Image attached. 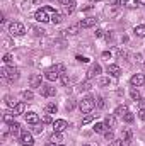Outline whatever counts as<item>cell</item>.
I'll return each mask as SVG.
<instances>
[{
  "instance_id": "obj_1",
  "label": "cell",
  "mask_w": 145,
  "mask_h": 146,
  "mask_svg": "<svg viewBox=\"0 0 145 146\" xmlns=\"http://www.w3.org/2000/svg\"><path fill=\"white\" fill-rule=\"evenodd\" d=\"M53 12H56V10L51 9V7H41V9L36 10L34 19H36L38 22H51V14Z\"/></svg>"
},
{
  "instance_id": "obj_2",
  "label": "cell",
  "mask_w": 145,
  "mask_h": 146,
  "mask_svg": "<svg viewBox=\"0 0 145 146\" xmlns=\"http://www.w3.org/2000/svg\"><path fill=\"white\" fill-rule=\"evenodd\" d=\"M19 68H15V66H7V68H2L0 70V76L3 78V80H7V82H14V80H17L19 78Z\"/></svg>"
},
{
  "instance_id": "obj_3",
  "label": "cell",
  "mask_w": 145,
  "mask_h": 146,
  "mask_svg": "<svg viewBox=\"0 0 145 146\" xmlns=\"http://www.w3.org/2000/svg\"><path fill=\"white\" fill-rule=\"evenodd\" d=\"M94 107H96V99H94V97H91V95L84 97V99L80 100V104H79V109L82 110L84 114H89Z\"/></svg>"
},
{
  "instance_id": "obj_4",
  "label": "cell",
  "mask_w": 145,
  "mask_h": 146,
  "mask_svg": "<svg viewBox=\"0 0 145 146\" xmlns=\"http://www.w3.org/2000/svg\"><path fill=\"white\" fill-rule=\"evenodd\" d=\"M9 33L12 36H24L26 34V27L21 22H10L9 24Z\"/></svg>"
},
{
  "instance_id": "obj_5",
  "label": "cell",
  "mask_w": 145,
  "mask_h": 146,
  "mask_svg": "<svg viewBox=\"0 0 145 146\" xmlns=\"http://www.w3.org/2000/svg\"><path fill=\"white\" fill-rule=\"evenodd\" d=\"M19 143H21L22 146H33V145H34V138H33V134H31V133L24 131V133H21Z\"/></svg>"
},
{
  "instance_id": "obj_6",
  "label": "cell",
  "mask_w": 145,
  "mask_h": 146,
  "mask_svg": "<svg viewBox=\"0 0 145 146\" xmlns=\"http://www.w3.org/2000/svg\"><path fill=\"white\" fill-rule=\"evenodd\" d=\"M67 127H68V122H67V121H63V119L53 121V131H55V133H63Z\"/></svg>"
},
{
  "instance_id": "obj_7",
  "label": "cell",
  "mask_w": 145,
  "mask_h": 146,
  "mask_svg": "<svg viewBox=\"0 0 145 146\" xmlns=\"http://www.w3.org/2000/svg\"><path fill=\"white\" fill-rule=\"evenodd\" d=\"M44 78L46 80H50V82H55V80H58L60 78V72L53 66V68H48L46 72H44Z\"/></svg>"
},
{
  "instance_id": "obj_8",
  "label": "cell",
  "mask_w": 145,
  "mask_h": 146,
  "mask_svg": "<svg viewBox=\"0 0 145 146\" xmlns=\"http://www.w3.org/2000/svg\"><path fill=\"white\" fill-rule=\"evenodd\" d=\"M130 83L133 85V87H142L145 83V75L144 73H137V75H133L132 78H130Z\"/></svg>"
},
{
  "instance_id": "obj_9",
  "label": "cell",
  "mask_w": 145,
  "mask_h": 146,
  "mask_svg": "<svg viewBox=\"0 0 145 146\" xmlns=\"http://www.w3.org/2000/svg\"><path fill=\"white\" fill-rule=\"evenodd\" d=\"M29 85H31V88H41V87H43V83H41V75H39V73L31 75V78H29Z\"/></svg>"
},
{
  "instance_id": "obj_10",
  "label": "cell",
  "mask_w": 145,
  "mask_h": 146,
  "mask_svg": "<svg viewBox=\"0 0 145 146\" xmlns=\"http://www.w3.org/2000/svg\"><path fill=\"white\" fill-rule=\"evenodd\" d=\"M97 17H85V19H82L80 21V27H84V29H87V27H92V26H96L97 24Z\"/></svg>"
},
{
  "instance_id": "obj_11",
  "label": "cell",
  "mask_w": 145,
  "mask_h": 146,
  "mask_svg": "<svg viewBox=\"0 0 145 146\" xmlns=\"http://www.w3.org/2000/svg\"><path fill=\"white\" fill-rule=\"evenodd\" d=\"M55 94H56L55 87H46V85L41 87V95H43V97H53Z\"/></svg>"
},
{
  "instance_id": "obj_12",
  "label": "cell",
  "mask_w": 145,
  "mask_h": 146,
  "mask_svg": "<svg viewBox=\"0 0 145 146\" xmlns=\"http://www.w3.org/2000/svg\"><path fill=\"white\" fill-rule=\"evenodd\" d=\"M26 122H28V124H38V122H39V115H38L36 112H33V110L28 112V114H26Z\"/></svg>"
},
{
  "instance_id": "obj_13",
  "label": "cell",
  "mask_w": 145,
  "mask_h": 146,
  "mask_svg": "<svg viewBox=\"0 0 145 146\" xmlns=\"http://www.w3.org/2000/svg\"><path fill=\"white\" fill-rule=\"evenodd\" d=\"M108 73L111 76L118 78V76H121V68H119L118 65H108Z\"/></svg>"
},
{
  "instance_id": "obj_14",
  "label": "cell",
  "mask_w": 145,
  "mask_h": 146,
  "mask_svg": "<svg viewBox=\"0 0 145 146\" xmlns=\"http://www.w3.org/2000/svg\"><path fill=\"white\" fill-rule=\"evenodd\" d=\"M101 72H103L101 65H99V63H96V65H92V66H91V70L87 72V78H92L94 75H99Z\"/></svg>"
},
{
  "instance_id": "obj_15",
  "label": "cell",
  "mask_w": 145,
  "mask_h": 146,
  "mask_svg": "<svg viewBox=\"0 0 145 146\" xmlns=\"http://www.w3.org/2000/svg\"><path fill=\"white\" fill-rule=\"evenodd\" d=\"M14 112H3V115H2V121L5 122V124H12L14 122Z\"/></svg>"
},
{
  "instance_id": "obj_16",
  "label": "cell",
  "mask_w": 145,
  "mask_h": 146,
  "mask_svg": "<svg viewBox=\"0 0 145 146\" xmlns=\"http://www.w3.org/2000/svg\"><path fill=\"white\" fill-rule=\"evenodd\" d=\"M128 114V107L126 106H118L116 110H114V115H121V117H125Z\"/></svg>"
},
{
  "instance_id": "obj_17",
  "label": "cell",
  "mask_w": 145,
  "mask_h": 146,
  "mask_svg": "<svg viewBox=\"0 0 145 146\" xmlns=\"http://www.w3.org/2000/svg\"><path fill=\"white\" fill-rule=\"evenodd\" d=\"M106 126H108L109 129H113V127H116V115L114 114H111L106 117Z\"/></svg>"
},
{
  "instance_id": "obj_18",
  "label": "cell",
  "mask_w": 145,
  "mask_h": 146,
  "mask_svg": "<svg viewBox=\"0 0 145 146\" xmlns=\"http://www.w3.org/2000/svg\"><path fill=\"white\" fill-rule=\"evenodd\" d=\"M26 112V104L24 102H19L17 106H15V109H14V114L15 115H21V114H24Z\"/></svg>"
},
{
  "instance_id": "obj_19",
  "label": "cell",
  "mask_w": 145,
  "mask_h": 146,
  "mask_svg": "<svg viewBox=\"0 0 145 146\" xmlns=\"http://www.w3.org/2000/svg\"><path fill=\"white\" fill-rule=\"evenodd\" d=\"M132 136H133L132 129H125V131H123V134H121V139H123L125 143H128V141H132Z\"/></svg>"
},
{
  "instance_id": "obj_20",
  "label": "cell",
  "mask_w": 145,
  "mask_h": 146,
  "mask_svg": "<svg viewBox=\"0 0 145 146\" xmlns=\"http://www.w3.org/2000/svg\"><path fill=\"white\" fill-rule=\"evenodd\" d=\"M62 21H63V15L62 14H58V12H53L51 14V22L53 24H60Z\"/></svg>"
},
{
  "instance_id": "obj_21",
  "label": "cell",
  "mask_w": 145,
  "mask_h": 146,
  "mask_svg": "<svg viewBox=\"0 0 145 146\" xmlns=\"http://www.w3.org/2000/svg\"><path fill=\"white\" fill-rule=\"evenodd\" d=\"M9 129H10V133H12V134H17V133L21 131V124L14 121L12 124H9Z\"/></svg>"
},
{
  "instance_id": "obj_22",
  "label": "cell",
  "mask_w": 145,
  "mask_h": 146,
  "mask_svg": "<svg viewBox=\"0 0 145 146\" xmlns=\"http://www.w3.org/2000/svg\"><path fill=\"white\" fill-rule=\"evenodd\" d=\"M79 31H80V24H73V26H70L65 33H68V34L75 36V34H79Z\"/></svg>"
},
{
  "instance_id": "obj_23",
  "label": "cell",
  "mask_w": 145,
  "mask_h": 146,
  "mask_svg": "<svg viewBox=\"0 0 145 146\" xmlns=\"http://www.w3.org/2000/svg\"><path fill=\"white\" fill-rule=\"evenodd\" d=\"M123 5L126 9H135V7H138V0H123Z\"/></svg>"
},
{
  "instance_id": "obj_24",
  "label": "cell",
  "mask_w": 145,
  "mask_h": 146,
  "mask_svg": "<svg viewBox=\"0 0 145 146\" xmlns=\"http://www.w3.org/2000/svg\"><path fill=\"white\" fill-rule=\"evenodd\" d=\"M130 95H132V99H133L135 102H140V100H142V97H140V92H138L137 88H132V90H130Z\"/></svg>"
},
{
  "instance_id": "obj_25",
  "label": "cell",
  "mask_w": 145,
  "mask_h": 146,
  "mask_svg": "<svg viewBox=\"0 0 145 146\" xmlns=\"http://www.w3.org/2000/svg\"><path fill=\"white\" fill-rule=\"evenodd\" d=\"M106 129H108V126L103 124V122H96V126H94V131L96 133H106Z\"/></svg>"
},
{
  "instance_id": "obj_26",
  "label": "cell",
  "mask_w": 145,
  "mask_h": 146,
  "mask_svg": "<svg viewBox=\"0 0 145 146\" xmlns=\"http://www.w3.org/2000/svg\"><path fill=\"white\" fill-rule=\"evenodd\" d=\"M50 141H53V143H60V141H63L62 133H55V131H53V134H51V139H50Z\"/></svg>"
},
{
  "instance_id": "obj_27",
  "label": "cell",
  "mask_w": 145,
  "mask_h": 146,
  "mask_svg": "<svg viewBox=\"0 0 145 146\" xmlns=\"http://www.w3.org/2000/svg\"><path fill=\"white\" fill-rule=\"evenodd\" d=\"M46 112H48V114H56V112H58V106L53 104V102L48 104V106H46Z\"/></svg>"
},
{
  "instance_id": "obj_28",
  "label": "cell",
  "mask_w": 145,
  "mask_h": 146,
  "mask_svg": "<svg viewBox=\"0 0 145 146\" xmlns=\"http://www.w3.org/2000/svg\"><path fill=\"white\" fill-rule=\"evenodd\" d=\"M133 33H135L138 37H145V26H137Z\"/></svg>"
},
{
  "instance_id": "obj_29",
  "label": "cell",
  "mask_w": 145,
  "mask_h": 146,
  "mask_svg": "<svg viewBox=\"0 0 145 146\" xmlns=\"http://www.w3.org/2000/svg\"><path fill=\"white\" fill-rule=\"evenodd\" d=\"M5 104H7L10 109H15V106H17V102H15V100H14L10 95H7V97H5Z\"/></svg>"
},
{
  "instance_id": "obj_30",
  "label": "cell",
  "mask_w": 145,
  "mask_h": 146,
  "mask_svg": "<svg viewBox=\"0 0 145 146\" xmlns=\"http://www.w3.org/2000/svg\"><path fill=\"white\" fill-rule=\"evenodd\" d=\"M73 10H75V3H73V2H70L68 5H63V12H65V14H68V15H70Z\"/></svg>"
},
{
  "instance_id": "obj_31",
  "label": "cell",
  "mask_w": 145,
  "mask_h": 146,
  "mask_svg": "<svg viewBox=\"0 0 145 146\" xmlns=\"http://www.w3.org/2000/svg\"><path fill=\"white\" fill-rule=\"evenodd\" d=\"M22 97H24L26 100H33V99H34V94H33L31 90H24V92H22Z\"/></svg>"
},
{
  "instance_id": "obj_32",
  "label": "cell",
  "mask_w": 145,
  "mask_h": 146,
  "mask_svg": "<svg viewBox=\"0 0 145 146\" xmlns=\"http://www.w3.org/2000/svg\"><path fill=\"white\" fill-rule=\"evenodd\" d=\"M31 31H33V34H34V36H43V34L46 33V31H44V29H41V27H31Z\"/></svg>"
},
{
  "instance_id": "obj_33",
  "label": "cell",
  "mask_w": 145,
  "mask_h": 146,
  "mask_svg": "<svg viewBox=\"0 0 145 146\" xmlns=\"http://www.w3.org/2000/svg\"><path fill=\"white\" fill-rule=\"evenodd\" d=\"M91 88H92V83H91V82H84V83H80V90L85 92V90H91Z\"/></svg>"
},
{
  "instance_id": "obj_34",
  "label": "cell",
  "mask_w": 145,
  "mask_h": 146,
  "mask_svg": "<svg viewBox=\"0 0 145 146\" xmlns=\"http://www.w3.org/2000/svg\"><path fill=\"white\" fill-rule=\"evenodd\" d=\"M41 121H43L44 124H53V119H51V115H50V114H44V115L41 117Z\"/></svg>"
},
{
  "instance_id": "obj_35",
  "label": "cell",
  "mask_w": 145,
  "mask_h": 146,
  "mask_svg": "<svg viewBox=\"0 0 145 146\" xmlns=\"http://www.w3.org/2000/svg\"><path fill=\"white\" fill-rule=\"evenodd\" d=\"M99 85H101V87L109 85V76H101V78H99Z\"/></svg>"
},
{
  "instance_id": "obj_36",
  "label": "cell",
  "mask_w": 145,
  "mask_h": 146,
  "mask_svg": "<svg viewBox=\"0 0 145 146\" xmlns=\"http://www.w3.org/2000/svg\"><path fill=\"white\" fill-rule=\"evenodd\" d=\"M104 138H106V141H114V134H113V131H111V129L104 133Z\"/></svg>"
},
{
  "instance_id": "obj_37",
  "label": "cell",
  "mask_w": 145,
  "mask_h": 146,
  "mask_svg": "<svg viewBox=\"0 0 145 146\" xmlns=\"http://www.w3.org/2000/svg\"><path fill=\"white\" fill-rule=\"evenodd\" d=\"M94 121V115H85L84 119H82V126H85V124H89V122H92Z\"/></svg>"
},
{
  "instance_id": "obj_38",
  "label": "cell",
  "mask_w": 145,
  "mask_h": 146,
  "mask_svg": "<svg viewBox=\"0 0 145 146\" xmlns=\"http://www.w3.org/2000/svg\"><path fill=\"white\" fill-rule=\"evenodd\" d=\"M55 68L60 72V75H65V73H67V68H65V65H55Z\"/></svg>"
},
{
  "instance_id": "obj_39",
  "label": "cell",
  "mask_w": 145,
  "mask_h": 146,
  "mask_svg": "<svg viewBox=\"0 0 145 146\" xmlns=\"http://www.w3.org/2000/svg\"><path fill=\"white\" fill-rule=\"evenodd\" d=\"M75 58H77L79 63H89V58H85V56H82V54H77Z\"/></svg>"
},
{
  "instance_id": "obj_40",
  "label": "cell",
  "mask_w": 145,
  "mask_h": 146,
  "mask_svg": "<svg viewBox=\"0 0 145 146\" xmlns=\"http://www.w3.org/2000/svg\"><path fill=\"white\" fill-rule=\"evenodd\" d=\"M96 106H97L99 109H103V107L106 106V102H104V97H99V99H97V102H96Z\"/></svg>"
},
{
  "instance_id": "obj_41",
  "label": "cell",
  "mask_w": 145,
  "mask_h": 146,
  "mask_svg": "<svg viewBox=\"0 0 145 146\" xmlns=\"http://www.w3.org/2000/svg\"><path fill=\"white\" fill-rule=\"evenodd\" d=\"M133 119H135V115H133L132 112H128V114L125 115V122H133Z\"/></svg>"
},
{
  "instance_id": "obj_42",
  "label": "cell",
  "mask_w": 145,
  "mask_h": 146,
  "mask_svg": "<svg viewBox=\"0 0 145 146\" xmlns=\"http://www.w3.org/2000/svg\"><path fill=\"white\" fill-rule=\"evenodd\" d=\"M73 107H75V100H73V99H70V100L67 102V110H72Z\"/></svg>"
},
{
  "instance_id": "obj_43",
  "label": "cell",
  "mask_w": 145,
  "mask_h": 146,
  "mask_svg": "<svg viewBox=\"0 0 145 146\" xmlns=\"http://www.w3.org/2000/svg\"><path fill=\"white\" fill-rule=\"evenodd\" d=\"M3 63L10 65V63H12V54H5V56H3Z\"/></svg>"
},
{
  "instance_id": "obj_44",
  "label": "cell",
  "mask_w": 145,
  "mask_h": 146,
  "mask_svg": "<svg viewBox=\"0 0 145 146\" xmlns=\"http://www.w3.org/2000/svg\"><path fill=\"white\" fill-rule=\"evenodd\" d=\"M109 146H123V139H121V141L114 139V141H111V145H109Z\"/></svg>"
},
{
  "instance_id": "obj_45",
  "label": "cell",
  "mask_w": 145,
  "mask_h": 146,
  "mask_svg": "<svg viewBox=\"0 0 145 146\" xmlns=\"http://www.w3.org/2000/svg\"><path fill=\"white\" fill-rule=\"evenodd\" d=\"M94 34H96V37H101V36H104V31H103V29H96Z\"/></svg>"
},
{
  "instance_id": "obj_46",
  "label": "cell",
  "mask_w": 145,
  "mask_h": 146,
  "mask_svg": "<svg viewBox=\"0 0 145 146\" xmlns=\"http://www.w3.org/2000/svg\"><path fill=\"white\" fill-rule=\"evenodd\" d=\"M138 115H140V119H142V121L145 122V107H144V109H140V112H138Z\"/></svg>"
},
{
  "instance_id": "obj_47",
  "label": "cell",
  "mask_w": 145,
  "mask_h": 146,
  "mask_svg": "<svg viewBox=\"0 0 145 146\" xmlns=\"http://www.w3.org/2000/svg\"><path fill=\"white\" fill-rule=\"evenodd\" d=\"M103 58L109 61V58H111V51H104V53H103Z\"/></svg>"
},
{
  "instance_id": "obj_48",
  "label": "cell",
  "mask_w": 145,
  "mask_h": 146,
  "mask_svg": "<svg viewBox=\"0 0 145 146\" xmlns=\"http://www.w3.org/2000/svg\"><path fill=\"white\" fill-rule=\"evenodd\" d=\"M62 83H63V85L68 83V76H67V75H62Z\"/></svg>"
},
{
  "instance_id": "obj_49",
  "label": "cell",
  "mask_w": 145,
  "mask_h": 146,
  "mask_svg": "<svg viewBox=\"0 0 145 146\" xmlns=\"http://www.w3.org/2000/svg\"><path fill=\"white\" fill-rule=\"evenodd\" d=\"M109 3H111L113 7H118V5H119L121 2H119V0H109Z\"/></svg>"
},
{
  "instance_id": "obj_50",
  "label": "cell",
  "mask_w": 145,
  "mask_h": 146,
  "mask_svg": "<svg viewBox=\"0 0 145 146\" xmlns=\"http://www.w3.org/2000/svg\"><path fill=\"white\" fill-rule=\"evenodd\" d=\"M126 56H128V53H126V51H123V49H121V51H119V58H126Z\"/></svg>"
},
{
  "instance_id": "obj_51",
  "label": "cell",
  "mask_w": 145,
  "mask_h": 146,
  "mask_svg": "<svg viewBox=\"0 0 145 146\" xmlns=\"http://www.w3.org/2000/svg\"><path fill=\"white\" fill-rule=\"evenodd\" d=\"M58 2H60V3H63V5H68L70 2H73V0H58Z\"/></svg>"
},
{
  "instance_id": "obj_52",
  "label": "cell",
  "mask_w": 145,
  "mask_h": 146,
  "mask_svg": "<svg viewBox=\"0 0 145 146\" xmlns=\"http://www.w3.org/2000/svg\"><path fill=\"white\" fill-rule=\"evenodd\" d=\"M3 44H5V48H10V41H9V39H5Z\"/></svg>"
},
{
  "instance_id": "obj_53",
  "label": "cell",
  "mask_w": 145,
  "mask_h": 146,
  "mask_svg": "<svg viewBox=\"0 0 145 146\" xmlns=\"http://www.w3.org/2000/svg\"><path fill=\"white\" fill-rule=\"evenodd\" d=\"M106 39H108V41H111V39H113V34H111V33H108V34H106Z\"/></svg>"
},
{
  "instance_id": "obj_54",
  "label": "cell",
  "mask_w": 145,
  "mask_h": 146,
  "mask_svg": "<svg viewBox=\"0 0 145 146\" xmlns=\"http://www.w3.org/2000/svg\"><path fill=\"white\" fill-rule=\"evenodd\" d=\"M44 146H56V143H53V141H50V143H46Z\"/></svg>"
},
{
  "instance_id": "obj_55",
  "label": "cell",
  "mask_w": 145,
  "mask_h": 146,
  "mask_svg": "<svg viewBox=\"0 0 145 146\" xmlns=\"http://www.w3.org/2000/svg\"><path fill=\"white\" fill-rule=\"evenodd\" d=\"M138 5H145V0H138Z\"/></svg>"
},
{
  "instance_id": "obj_56",
  "label": "cell",
  "mask_w": 145,
  "mask_h": 146,
  "mask_svg": "<svg viewBox=\"0 0 145 146\" xmlns=\"http://www.w3.org/2000/svg\"><path fill=\"white\" fill-rule=\"evenodd\" d=\"M33 3H39V0H33Z\"/></svg>"
},
{
  "instance_id": "obj_57",
  "label": "cell",
  "mask_w": 145,
  "mask_h": 146,
  "mask_svg": "<svg viewBox=\"0 0 145 146\" xmlns=\"http://www.w3.org/2000/svg\"><path fill=\"white\" fill-rule=\"evenodd\" d=\"M92 2H101V0H92Z\"/></svg>"
},
{
  "instance_id": "obj_58",
  "label": "cell",
  "mask_w": 145,
  "mask_h": 146,
  "mask_svg": "<svg viewBox=\"0 0 145 146\" xmlns=\"http://www.w3.org/2000/svg\"><path fill=\"white\" fill-rule=\"evenodd\" d=\"M84 146H91V145H84Z\"/></svg>"
},
{
  "instance_id": "obj_59",
  "label": "cell",
  "mask_w": 145,
  "mask_h": 146,
  "mask_svg": "<svg viewBox=\"0 0 145 146\" xmlns=\"http://www.w3.org/2000/svg\"><path fill=\"white\" fill-rule=\"evenodd\" d=\"M60 146H63V145H60Z\"/></svg>"
},
{
  "instance_id": "obj_60",
  "label": "cell",
  "mask_w": 145,
  "mask_h": 146,
  "mask_svg": "<svg viewBox=\"0 0 145 146\" xmlns=\"http://www.w3.org/2000/svg\"><path fill=\"white\" fill-rule=\"evenodd\" d=\"M144 65H145V63H144Z\"/></svg>"
}]
</instances>
